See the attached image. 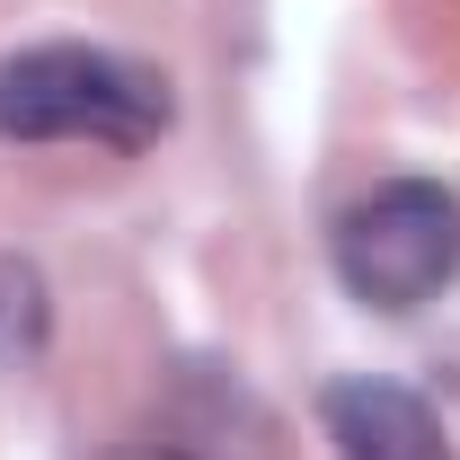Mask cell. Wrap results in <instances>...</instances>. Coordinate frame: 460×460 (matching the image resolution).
<instances>
[{"label":"cell","mask_w":460,"mask_h":460,"mask_svg":"<svg viewBox=\"0 0 460 460\" xmlns=\"http://www.w3.org/2000/svg\"><path fill=\"white\" fill-rule=\"evenodd\" d=\"M328 434H337L345 460H452V434L434 425V407L399 381H337Z\"/></svg>","instance_id":"obj_3"},{"label":"cell","mask_w":460,"mask_h":460,"mask_svg":"<svg viewBox=\"0 0 460 460\" xmlns=\"http://www.w3.org/2000/svg\"><path fill=\"white\" fill-rule=\"evenodd\" d=\"M36 337H45V284L18 257H0V363H27Z\"/></svg>","instance_id":"obj_4"},{"label":"cell","mask_w":460,"mask_h":460,"mask_svg":"<svg viewBox=\"0 0 460 460\" xmlns=\"http://www.w3.org/2000/svg\"><path fill=\"white\" fill-rule=\"evenodd\" d=\"M169 124V80L98 45H36L0 62V142H107L142 151Z\"/></svg>","instance_id":"obj_1"},{"label":"cell","mask_w":460,"mask_h":460,"mask_svg":"<svg viewBox=\"0 0 460 460\" xmlns=\"http://www.w3.org/2000/svg\"><path fill=\"white\" fill-rule=\"evenodd\" d=\"M460 266V204L434 177H399L337 222V275L372 310H416Z\"/></svg>","instance_id":"obj_2"},{"label":"cell","mask_w":460,"mask_h":460,"mask_svg":"<svg viewBox=\"0 0 460 460\" xmlns=\"http://www.w3.org/2000/svg\"><path fill=\"white\" fill-rule=\"evenodd\" d=\"M124 460H177V452H124Z\"/></svg>","instance_id":"obj_5"}]
</instances>
